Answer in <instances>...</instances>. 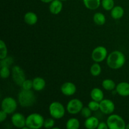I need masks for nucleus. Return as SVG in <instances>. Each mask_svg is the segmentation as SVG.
<instances>
[{
	"mask_svg": "<svg viewBox=\"0 0 129 129\" xmlns=\"http://www.w3.org/2000/svg\"><path fill=\"white\" fill-rule=\"evenodd\" d=\"M114 103L109 99H103L100 102V110L106 115H111L115 110Z\"/></svg>",
	"mask_w": 129,
	"mask_h": 129,
	"instance_id": "10",
	"label": "nucleus"
},
{
	"mask_svg": "<svg viewBox=\"0 0 129 129\" xmlns=\"http://www.w3.org/2000/svg\"><path fill=\"white\" fill-rule=\"evenodd\" d=\"M0 75L3 79H6L10 75V71L8 67H1Z\"/></svg>",
	"mask_w": 129,
	"mask_h": 129,
	"instance_id": "30",
	"label": "nucleus"
},
{
	"mask_svg": "<svg viewBox=\"0 0 129 129\" xmlns=\"http://www.w3.org/2000/svg\"><path fill=\"white\" fill-rule=\"evenodd\" d=\"M101 4L106 11H111L115 6L114 0H102Z\"/></svg>",
	"mask_w": 129,
	"mask_h": 129,
	"instance_id": "25",
	"label": "nucleus"
},
{
	"mask_svg": "<svg viewBox=\"0 0 129 129\" xmlns=\"http://www.w3.org/2000/svg\"><path fill=\"white\" fill-rule=\"evenodd\" d=\"M97 128L98 129H109L107 122H100L99 124H98V127H97Z\"/></svg>",
	"mask_w": 129,
	"mask_h": 129,
	"instance_id": "34",
	"label": "nucleus"
},
{
	"mask_svg": "<svg viewBox=\"0 0 129 129\" xmlns=\"http://www.w3.org/2000/svg\"><path fill=\"white\" fill-rule=\"evenodd\" d=\"M108 52L103 46H98L94 48L91 54V58L95 62H101L107 58Z\"/></svg>",
	"mask_w": 129,
	"mask_h": 129,
	"instance_id": "8",
	"label": "nucleus"
},
{
	"mask_svg": "<svg viewBox=\"0 0 129 129\" xmlns=\"http://www.w3.org/2000/svg\"><path fill=\"white\" fill-rule=\"evenodd\" d=\"M45 119L37 113H31L26 118V126L30 129H39L44 127Z\"/></svg>",
	"mask_w": 129,
	"mask_h": 129,
	"instance_id": "3",
	"label": "nucleus"
},
{
	"mask_svg": "<svg viewBox=\"0 0 129 129\" xmlns=\"http://www.w3.org/2000/svg\"><path fill=\"white\" fill-rule=\"evenodd\" d=\"M102 86L107 91H113L116 88V84L112 79H106L102 82Z\"/></svg>",
	"mask_w": 129,
	"mask_h": 129,
	"instance_id": "22",
	"label": "nucleus"
},
{
	"mask_svg": "<svg viewBox=\"0 0 129 129\" xmlns=\"http://www.w3.org/2000/svg\"><path fill=\"white\" fill-rule=\"evenodd\" d=\"M11 73H12V78L14 83L16 85L21 86L23 83L26 79L24 71L18 66H15L13 67Z\"/></svg>",
	"mask_w": 129,
	"mask_h": 129,
	"instance_id": "7",
	"label": "nucleus"
},
{
	"mask_svg": "<svg viewBox=\"0 0 129 129\" xmlns=\"http://www.w3.org/2000/svg\"><path fill=\"white\" fill-rule=\"evenodd\" d=\"M24 21L29 25H34L38 21V16L34 12L28 11L24 15Z\"/></svg>",
	"mask_w": 129,
	"mask_h": 129,
	"instance_id": "17",
	"label": "nucleus"
},
{
	"mask_svg": "<svg viewBox=\"0 0 129 129\" xmlns=\"http://www.w3.org/2000/svg\"><path fill=\"white\" fill-rule=\"evenodd\" d=\"M83 108V102L78 98L71 100L68 103L66 107V109L68 113L72 115H76L80 113Z\"/></svg>",
	"mask_w": 129,
	"mask_h": 129,
	"instance_id": "9",
	"label": "nucleus"
},
{
	"mask_svg": "<svg viewBox=\"0 0 129 129\" xmlns=\"http://www.w3.org/2000/svg\"><path fill=\"white\" fill-rule=\"evenodd\" d=\"M33 89L37 91H40L45 88L46 82L45 79L40 77H36L33 79Z\"/></svg>",
	"mask_w": 129,
	"mask_h": 129,
	"instance_id": "15",
	"label": "nucleus"
},
{
	"mask_svg": "<svg viewBox=\"0 0 129 129\" xmlns=\"http://www.w3.org/2000/svg\"><path fill=\"white\" fill-rule=\"evenodd\" d=\"M11 123L15 127L23 128L26 126V118L20 113H15L11 117Z\"/></svg>",
	"mask_w": 129,
	"mask_h": 129,
	"instance_id": "11",
	"label": "nucleus"
},
{
	"mask_svg": "<svg viewBox=\"0 0 129 129\" xmlns=\"http://www.w3.org/2000/svg\"><path fill=\"white\" fill-rule=\"evenodd\" d=\"M125 55L119 50L113 51L107 58V65L112 69H118L123 67L125 63Z\"/></svg>",
	"mask_w": 129,
	"mask_h": 129,
	"instance_id": "1",
	"label": "nucleus"
},
{
	"mask_svg": "<svg viewBox=\"0 0 129 129\" xmlns=\"http://www.w3.org/2000/svg\"><path fill=\"white\" fill-rule=\"evenodd\" d=\"M21 87L23 89L30 90L31 88H33V81L30 80V79H25Z\"/></svg>",
	"mask_w": 129,
	"mask_h": 129,
	"instance_id": "32",
	"label": "nucleus"
},
{
	"mask_svg": "<svg viewBox=\"0 0 129 129\" xmlns=\"http://www.w3.org/2000/svg\"><path fill=\"white\" fill-rule=\"evenodd\" d=\"M54 118H48L44 120V127L45 128H53L54 126L55 125V120Z\"/></svg>",
	"mask_w": 129,
	"mask_h": 129,
	"instance_id": "29",
	"label": "nucleus"
},
{
	"mask_svg": "<svg viewBox=\"0 0 129 129\" xmlns=\"http://www.w3.org/2000/svg\"><path fill=\"white\" fill-rule=\"evenodd\" d=\"M62 3L60 0H54L49 5V11L53 15H58L62 11Z\"/></svg>",
	"mask_w": 129,
	"mask_h": 129,
	"instance_id": "14",
	"label": "nucleus"
},
{
	"mask_svg": "<svg viewBox=\"0 0 129 129\" xmlns=\"http://www.w3.org/2000/svg\"><path fill=\"white\" fill-rule=\"evenodd\" d=\"M90 73L93 76H98L102 73V67L98 64V62H95L90 68Z\"/></svg>",
	"mask_w": 129,
	"mask_h": 129,
	"instance_id": "24",
	"label": "nucleus"
},
{
	"mask_svg": "<svg viewBox=\"0 0 129 129\" xmlns=\"http://www.w3.org/2000/svg\"><path fill=\"white\" fill-rule=\"evenodd\" d=\"M8 115V114L7 113H6L5 112H4L3 110H1L0 111V122H1V123L3 122L6 119Z\"/></svg>",
	"mask_w": 129,
	"mask_h": 129,
	"instance_id": "33",
	"label": "nucleus"
},
{
	"mask_svg": "<svg viewBox=\"0 0 129 129\" xmlns=\"http://www.w3.org/2000/svg\"><path fill=\"white\" fill-rule=\"evenodd\" d=\"M17 108V103L12 97H6L1 102V110L8 114H12Z\"/></svg>",
	"mask_w": 129,
	"mask_h": 129,
	"instance_id": "6",
	"label": "nucleus"
},
{
	"mask_svg": "<svg viewBox=\"0 0 129 129\" xmlns=\"http://www.w3.org/2000/svg\"><path fill=\"white\" fill-rule=\"evenodd\" d=\"M88 107L91 109L92 112H96L100 110V102L92 100L88 103Z\"/></svg>",
	"mask_w": 129,
	"mask_h": 129,
	"instance_id": "28",
	"label": "nucleus"
},
{
	"mask_svg": "<svg viewBox=\"0 0 129 129\" xmlns=\"http://www.w3.org/2000/svg\"><path fill=\"white\" fill-rule=\"evenodd\" d=\"M80 127V123L78 118H71L67 121L66 128L68 129H78Z\"/></svg>",
	"mask_w": 129,
	"mask_h": 129,
	"instance_id": "23",
	"label": "nucleus"
},
{
	"mask_svg": "<svg viewBox=\"0 0 129 129\" xmlns=\"http://www.w3.org/2000/svg\"><path fill=\"white\" fill-rule=\"evenodd\" d=\"M40 1L43 3H51L54 0H40Z\"/></svg>",
	"mask_w": 129,
	"mask_h": 129,
	"instance_id": "35",
	"label": "nucleus"
},
{
	"mask_svg": "<svg viewBox=\"0 0 129 129\" xmlns=\"http://www.w3.org/2000/svg\"><path fill=\"white\" fill-rule=\"evenodd\" d=\"M124 15V10L120 6H116L111 10V16L115 20H119Z\"/></svg>",
	"mask_w": 129,
	"mask_h": 129,
	"instance_id": "19",
	"label": "nucleus"
},
{
	"mask_svg": "<svg viewBox=\"0 0 129 129\" xmlns=\"http://www.w3.org/2000/svg\"><path fill=\"white\" fill-rule=\"evenodd\" d=\"M8 55V49L6 44L4 41H0V59L6 57Z\"/></svg>",
	"mask_w": 129,
	"mask_h": 129,
	"instance_id": "27",
	"label": "nucleus"
},
{
	"mask_svg": "<svg viewBox=\"0 0 129 129\" xmlns=\"http://www.w3.org/2000/svg\"><path fill=\"white\" fill-rule=\"evenodd\" d=\"M91 112L92 111L91 110V109L88 107H83V108H82L80 113L81 115L84 118H87L91 116Z\"/></svg>",
	"mask_w": 129,
	"mask_h": 129,
	"instance_id": "31",
	"label": "nucleus"
},
{
	"mask_svg": "<svg viewBox=\"0 0 129 129\" xmlns=\"http://www.w3.org/2000/svg\"><path fill=\"white\" fill-rule=\"evenodd\" d=\"M60 1H67V0H60Z\"/></svg>",
	"mask_w": 129,
	"mask_h": 129,
	"instance_id": "37",
	"label": "nucleus"
},
{
	"mask_svg": "<svg viewBox=\"0 0 129 129\" xmlns=\"http://www.w3.org/2000/svg\"><path fill=\"white\" fill-rule=\"evenodd\" d=\"M126 128H127V129H129V123H128V124L127 125H126Z\"/></svg>",
	"mask_w": 129,
	"mask_h": 129,
	"instance_id": "36",
	"label": "nucleus"
},
{
	"mask_svg": "<svg viewBox=\"0 0 129 129\" xmlns=\"http://www.w3.org/2000/svg\"><path fill=\"white\" fill-rule=\"evenodd\" d=\"M90 96L92 100L100 102L104 99V94L103 91L98 88H94L91 91Z\"/></svg>",
	"mask_w": 129,
	"mask_h": 129,
	"instance_id": "18",
	"label": "nucleus"
},
{
	"mask_svg": "<svg viewBox=\"0 0 129 129\" xmlns=\"http://www.w3.org/2000/svg\"><path fill=\"white\" fill-rule=\"evenodd\" d=\"M107 123L109 129H125L126 123L124 120L117 114H112L108 117Z\"/></svg>",
	"mask_w": 129,
	"mask_h": 129,
	"instance_id": "5",
	"label": "nucleus"
},
{
	"mask_svg": "<svg viewBox=\"0 0 129 129\" xmlns=\"http://www.w3.org/2000/svg\"><path fill=\"white\" fill-rule=\"evenodd\" d=\"M18 100L22 107H30L34 105L36 101V96L34 92L22 89L18 93Z\"/></svg>",
	"mask_w": 129,
	"mask_h": 129,
	"instance_id": "2",
	"label": "nucleus"
},
{
	"mask_svg": "<svg viewBox=\"0 0 129 129\" xmlns=\"http://www.w3.org/2000/svg\"><path fill=\"white\" fill-rule=\"evenodd\" d=\"M93 21L98 25H103L106 22V17L104 14L97 12L93 15Z\"/></svg>",
	"mask_w": 129,
	"mask_h": 129,
	"instance_id": "21",
	"label": "nucleus"
},
{
	"mask_svg": "<svg viewBox=\"0 0 129 129\" xmlns=\"http://www.w3.org/2000/svg\"><path fill=\"white\" fill-rule=\"evenodd\" d=\"M13 62V58L12 57L7 56L6 57L4 58V59H1V61H0V66L8 67V68H10V66H11Z\"/></svg>",
	"mask_w": 129,
	"mask_h": 129,
	"instance_id": "26",
	"label": "nucleus"
},
{
	"mask_svg": "<svg viewBox=\"0 0 129 129\" xmlns=\"http://www.w3.org/2000/svg\"><path fill=\"white\" fill-rule=\"evenodd\" d=\"M99 123V120L96 117H94V116H91V117L86 118L84 125L88 129H95L97 128Z\"/></svg>",
	"mask_w": 129,
	"mask_h": 129,
	"instance_id": "16",
	"label": "nucleus"
},
{
	"mask_svg": "<svg viewBox=\"0 0 129 129\" xmlns=\"http://www.w3.org/2000/svg\"><path fill=\"white\" fill-rule=\"evenodd\" d=\"M76 86L71 82H66L62 84L60 91L64 95L71 96L74 95L76 92Z\"/></svg>",
	"mask_w": 129,
	"mask_h": 129,
	"instance_id": "12",
	"label": "nucleus"
},
{
	"mask_svg": "<svg viewBox=\"0 0 129 129\" xmlns=\"http://www.w3.org/2000/svg\"><path fill=\"white\" fill-rule=\"evenodd\" d=\"M49 113L54 119H60L65 115L66 110L64 105L59 102H54L50 103L49 108Z\"/></svg>",
	"mask_w": 129,
	"mask_h": 129,
	"instance_id": "4",
	"label": "nucleus"
},
{
	"mask_svg": "<svg viewBox=\"0 0 129 129\" xmlns=\"http://www.w3.org/2000/svg\"><path fill=\"white\" fill-rule=\"evenodd\" d=\"M101 0H83V3L86 8L91 10H95L100 7Z\"/></svg>",
	"mask_w": 129,
	"mask_h": 129,
	"instance_id": "20",
	"label": "nucleus"
},
{
	"mask_svg": "<svg viewBox=\"0 0 129 129\" xmlns=\"http://www.w3.org/2000/svg\"><path fill=\"white\" fill-rule=\"evenodd\" d=\"M115 91L120 96L125 97L129 96V83L121 82L116 86Z\"/></svg>",
	"mask_w": 129,
	"mask_h": 129,
	"instance_id": "13",
	"label": "nucleus"
}]
</instances>
